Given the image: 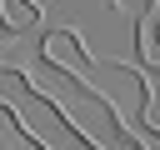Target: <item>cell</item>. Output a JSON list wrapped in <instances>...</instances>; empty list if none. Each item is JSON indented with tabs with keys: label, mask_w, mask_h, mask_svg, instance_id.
<instances>
[{
	"label": "cell",
	"mask_w": 160,
	"mask_h": 150,
	"mask_svg": "<svg viewBox=\"0 0 160 150\" xmlns=\"http://www.w3.org/2000/svg\"><path fill=\"white\" fill-rule=\"evenodd\" d=\"M40 60H45V65H55V70H60L65 80H75V85H85V80H90V70H85V65H95V60H90V50H85V40H80V30H65V25H60V30H50V35L40 40Z\"/></svg>",
	"instance_id": "obj_1"
},
{
	"label": "cell",
	"mask_w": 160,
	"mask_h": 150,
	"mask_svg": "<svg viewBox=\"0 0 160 150\" xmlns=\"http://www.w3.org/2000/svg\"><path fill=\"white\" fill-rule=\"evenodd\" d=\"M135 55H140V65L160 70V10L140 15V25H135Z\"/></svg>",
	"instance_id": "obj_2"
},
{
	"label": "cell",
	"mask_w": 160,
	"mask_h": 150,
	"mask_svg": "<svg viewBox=\"0 0 160 150\" xmlns=\"http://www.w3.org/2000/svg\"><path fill=\"white\" fill-rule=\"evenodd\" d=\"M0 25L15 35H30L40 25V0H0Z\"/></svg>",
	"instance_id": "obj_3"
},
{
	"label": "cell",
	"mask_w": 160,
	"mask_h": 150,
	"mask_svg": "<svg viewBox=\"0 0 160 150\" xmlns=\"http://www.w3.org/2000/svg\"><path fill=\"white\" fill-rule=\"evenodd\" d=\"M130 145H140V150H160V130H155V125H145V135H135Z\"/></svg>",
	"instance_id": "obj_4"
}]
</instances>
